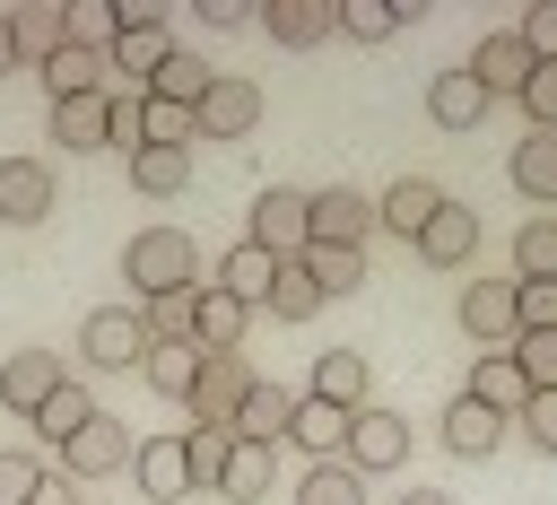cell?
I'll list each match as a JSON object with an SVG mask.
<instances>
[{"label": "cell", "mask_w": 557, "mask_h": 505, "mask_svg": "<svg viewBox=\"0 0 557 505\" xmlns=\"http://www.w3.org/2000/svg\"><path fill=\"white\" fill-rule=\"evenodd\" d=\"M165 52H174L165 17H157V26H122V35H113V52H104V70H122V78L148 96V78H157V61H165Z\"/></svg>", "instance_id": "603a6c76"}, {"label": "cell", "mask_w": 557, "mask_h": 505, "mask_svg": "<svg viewBox=\"0 0 557 505\" xmlns=\"http://www.w3.org/2000/svg\"><path fill=\"white\" fill-rule=\"evenodd\" d=\"M339 461H348L357 479H383V470H400V461H409V418L366 401V409L348 418V453H339Z\"/></svg>", "instance_id": "277c9868"}, {"label": "cell", "mask_w": 557, "mask_h": 505, "mask_svg": "<svg viewBox=\"0 0 557 505\" xmlns=\"http://www.w3.org/2000/svg\"><path fill=\"white\" fill-rule=\"evenodd\" d=\"M348 418H357V409H331V401L296 392V418H287V435H296L313 461H339V453H348Z\"/></svg>", "instance_id": "44dd1931"}, {"label": "cell", "mask_w": 557, "mask_h": 505, "mask_svg": "<svg viewBox=\"0 0 557 505\" xmlns=\"http://www.w3.org/2000/svg\"><path fill=\"white\" fill-rule=\"evenodd\" d=\"M61 35H70L78 52H113L122 17H113V0H61Z\"/></svg>", "instance_id": "e575fe53"}, {"label": "cell", "mask_w": 557, "mask_h": 505, "mask_svg": "<svg viewBox=\"0 0 557 505\" xmlns=\"http://www.w3.org/2000/svg\"><path fill=\"white\" fill-rule=\"evenodd\" d=\"M444 200H453L444 183H426V174H400V183H392V192L374 200V226H392L400 244H418V235H426V218H435Z\"/></svg>", "instance_id": "4fadbf2b"}, {"label": "cell", "mask_w": 557, "mask_h": 505, "mask_svg": "<svg viewBox=\"0 0 557 505\" xmlns=\"http://www.w3.org/2000/svg\"><path fill=\"white\" fill-rule=\"evenodd\" d=\"M191 17H200V26H218V35H235V26H261V9H252V0H191Z\"/></svg>", "instance_id": "681fc988"}, {"label": "cell", "mask_w": 557, "mask_h": 505, "mask_svg": "<svg viewBox=\"0 0 557 505\" xmlns=\"http://www.w3.org/2000/svg\"><path fill=\"white\" fill-rule=\"evenodd\" d=\"M191 183V148H139L131 157V192H157V200H174Z\"/></svg>", "instance_id": "d590c367"}, {"label": "cell", "mask_w": 557, "mask_h": 505, "mask_svg": "<svg viewBox=\"0 0 557 505\" xmlns=\"http://www.w3.org/2000/svg\"><path fill=\"white\" fill-rule=\"evenodd\" d=\"M191 296H200V287H191ZM191 296H139L148 340H191Z\"/></svg>", "instance_id": "7bdbcfd3"}, {"label": "cell", "mask_w": 557, "mask_h": 505, "mask_svg": "<svg viewBox=\"0 0 557 505\" xmlns=\"http://www.w3.org/2000/svg\"><path fill=\"white\" fill-rule=\"evenodd\" d=\"M522 44H531V61H557V0H531L522 9V26H513Z\"/></svg>", "instance_id": "bcb514c9"}, {"label": "cell", "mask_w": 557, "mask_h": 505, "mask_svg": "<svg viewBox=\"0 0 557 505\" xmlns=\"http://www.w3.org/2000/svg\"><path fill=\"white\" fill-rule=\"evenodd\" d=\"M296 505H366V479H357L348 461H305Z\"/></svg>", "instance_id": "8d00e7d4"}, {"label": "cell", "mask_w": 557, "mask_h": 505, "mask_svg": "<svg viewBox=\"0 0 557 505\" xmlns=\"http://www.w3.org/2000/svg\"><path fill=\"white\" fill-rule=\"evenodd\" d=\"M122 279H131L139 296H191V287H200V244H191L183 226H139V235L122 244Z\"/></svg>", "instance_id": "6da1fadb"}, {"label": "cell", "mask_w": 557, "mask_h": 505, "mask_svg": "<svg viewBox=\"0 0 557 505\" xmlns=\"http://www.w3.org/2000/svg\"><path fill=\"white\" fill-rule=\"evenodd\" d=\"M426 113H435L444 131H479V122H487V87H479L470 70H435V78H426Z\"/></svg>", "instance_id": "d6986e66"}, {"label": "cell", "mask_w": 557, "mask_h": 505, "mask_svg": "<svg viewBox=\"0 0 557 505\" xmlns=\"http://www.w3.org/2000/svg\"><path fill=\"white\" fill-rule=\"evenodd\" d=\"M261 35L287 52H313L339 35V0H261Z\"/></svg>", "instance_id": "ba28073f"}, {"label": "cell", "mask_w": 557, "mask_h": 505, "mask_svg": "<svg viewBox=\"0 0 557 505\" xmlns=\"http://www.w3.org/2000/svg\"><path fill=\"white\" fill-rule=\"evenodd\" d=\"M522 113H531V131H557V61H540V70H531Z\"/></svg>", "instance_id": "7dc6e473"}, {"label": "cell", "mask_w": 557, "mask_h": 505, "mask_svg": "<svg viewBox=\"0 0 557 505\" xmlns=\"http://www.w3.org/2000/svg\"><path fill=\"white\" fill-rule=\"evenodd\" d=\"M418 253H426L435 270H461V261L479 253V218H470L461 200H444V209L426 218V235H418Z\"/></svg>", "instance_id": "cb8c5ba5"}, {"label": "cell", "mask_w": 557, "mask_h": 505, "mask_svg": "<svg viewBox=\"0 0 557 505\" xmlns=\"http://www.w3.org/2000/svg\"><path fill=\"white\" fill-rule=\"evenodd\" d=\"M44 87H52V104H70V96H104V52L61 44V52L44 61Z\"/></svg>", "instance_id": "1f68e13d"}, {"label": "cell", "mask_w": 557, "mask_h": 505, "mask_svg": "<svg viewBox=\"0 0 557 505\" xmlns=\"http://www.w3.org/2000/svg\"><path fill=\"white\" fill-rule=\"evenodd\" d=\"M339 26H348L357 44H392V35L409 26V9H400V0H339Z\"/></svg>", "instance_id": "ab89813d"}, {"label": "cell", "mask_w": 557, "mask_h": 505, "mask_svg": "<svg viewBox=\"0 0 557 505\" xmlns=\"http://www.w3.org/2000/svg\"><path fill=\"white\" fill-rule=\"evenodd\" d=\"M226 453H235V435H226V427H183V470H191V496H218Z\"/></svg>", "instance_id": "d6a6232c"}, {"label": "cell", "mask_w": 557, "mask_h": 505, "mask_svg": "<svg viewBox=\"0 0 557 505\" xmlns=\"http://www.w3.org/2000/svg\"><path fill=\"white\" fill-rule=\"evenodd\" d=\"M78 357L104 366V374L139 366V357H148V322H139V305H96V313L78 322Z\"/></svg>", "instance_id": "7a4b0ae2"}, {"label": "cell", "mask_w": 557, "mask_h": 505, "mask_svg": "<svg viewBox=\"0 0 557 505\" xmlns=\"http://www.w3.org/2000/svg\"><path fill=\"white\" fill-rule=\"evenodd\" d=\"M35 479H44V461H35V453H0V505H26V496H35Z\"/></svg>", "instance_id": "c3c4849f"}, {"label": "cell", "mask_w": 557, "mask_h": 505, "mask_svg": "<svg viewBox=\"0 0 557 505\" xmlns=\"http://www.w3.org/2000/svg\"><path fill=\"white\" fill-rule=\"evenodd\" d=\"M131 461H139V496H148V505H174V496H191V470H183V435H148Z\"/></svg>", "instance_id": "7402d4cb"}, {"label": "cell", "mask_w": 557, "mask_h": 505, "mask_svg": "<svg viewBox=\"0 0 557 505\" xmlns=\"http://www.w3.org/2000/svg\"><path fill=\"white\" fill-rule=\"evenodd\" d=\"M261 374L244 366V348H218V357H200V383H191V427H235V409H244V392H252Z\"/></svg>", "instance_id": "3957f363"}, {"label": "cell", "mask_w": 557, "mask_h": 505, "mask_svg": "<svg viewBox=\"0 0 557 505\" xmlns=\"http://www.w3.org/2000/svg\"><path fill=\"white\" fill-rule=\"evenodd\" d=\"M366 357L357 348H322L313 357V401H331V409H366Z\"/></svg>", "instance_id": "83f0119b"}, {"label": "cell", "mask_w": 557, "mask_h": 505, "mask_svg": "<svg viewBox=\"0 0 557 505\" xmlns=\"http://www.w3.org/2000/svg\"><path fill=\"white\" fill-rule=\"evenodd\" d=\"M26 505H78V496H70V479H61V470H44V479H35V496H26Z\"/></svg>", "instance_id": "816d5d0a"}, {"label": "cell", "mask_w": 557, "mask_h": 505, "mask_svg": "<svg viewBox=\"0 0 557 505\" xmlns=\"http://www.w3.org/2000/svg\"><path fill=\"white\" fill-rule=\"evenodd\" d=\"M513 192L522 200H557V131L513 139Z\"/></svg>", "instance_id": "836d02e7"}, {"label": "cell", "mask_w": 557, "mask_h": 505, "mask_svg": "<svg viewBox=\"0 0 557 505\" xmlns=\"http://www.w3.org/2000/svg\"><path fill=\"white\" fill-rule=\"evenodd\" d=\"M0 26H9V52H17V61H35V70L70 44V35H61V0H17Z\"/></svg>", "instance_id": "ac0fdd59"}, {"label": "cell", "mask_w": 557, "mask_h": 505, "mask_svg": "<svg viewBox=\"0 0 557 505\" xmlns=\"http://www.w3.org/2000/svg\"><path fill=\"white\" fill-rule=\"evenodd\" d=\"M496 444H505V418H496V409H479V401L461 392V401L444 409V453L479 461V453H496Z\"/></svg>", "instance_id": "f1b7e54d"}, {"label": "cell", "mask_w": 557, "mask_h": 505, "mask_svg": "<svg viewBox=\"0 0 557 505\" xmlns=\"http://www.w3.org/2000/svg\"><path fill=\"white\" fill-rule=\"evenodd\" d=\"M470 401H479V409H496V418H522L531 383H522V366H513L505 348H479V366H470Z\"/></svg>", "instance_id": "ffe728a7"}, {"label": "cell", "mask_w": 557, "mask_h": 505, "mask_svg": "<svg viewBox=\"0 0 557 505\" xmlns=\"http://www.w3.org/2000/svg\"><path fill=\"white\" fill-rule=\"evenodd\" d=\"M139 374H148V392H165V401H191V383H200V348H191V340H148Z\"/></svg>", "instance_id": "4316f807"}, {"label": "cell", "mask_w": 557, "mask_h": 505, "mask_svg": "<svg viewBox=\"0 0 557 505\" xmlns=\"http://www.w3.org/2000/svg\"><path fill=\"white\" fill-rule=\"evenodd\" d=\"M78 505H87V496H78Z\"/></svg>", "instance_id": "11a10c76"}, {"label": "cell", "mask_w": 557, "mask_h": 505, "mask_svg": "<svg viewBox=\"0 0 557 505\" xmlns=\"http://www.w3.org/2000/svg\"><path fill=\"white\" fill-rule=\"evenodd\" d=\"M305 200H313V192H287V183H270V192L252 200V235H244V244H261L270 261H296V253L313 244V218H305Z\"/></svg>", "instance_id": "5b68a950"}, {"label": "cell", "mask_w": 557, "mask_h": 505, "mask_svg": "<svg viewBox=\"0 0 557 505\" xmlns=\"http://www.w3.org/2000/svg\"><path fill=\"white\" fill-rule=\"evenodd\" d=\"M400 505H453L444 488H400Z\"/></svg>", "instance_id": "f5cc1de1"}, {"label": "cell", "mask_w": 557, "mask_h": 505, "mask_svg": "<svg viewBox=\"0 0 557 505\" xmlns=\"http://www.w3.org/2000/svg\"><path fill=\"white\" fill-rule=\"evenodd\" d=\"M270 279H278V261H270L261 244H235V253L209 270V287H226V296H235V305H252V313L270 305Z\"/></svg>", "instance_id": "d4e9b609"}, {"label": "cell", "mask_w": 557, "mask_h": 505, "mask_svg": "<svg viewBox=\"0 0 557 505\" xmlns=\"http://www.w3.org/2000/svg\"><path fill=\"white\" fill-rule=\"evenodd\" d=\"M278 488V453H261V444H235L226 453V479H218V496L226 505H261Z\"/></svg>", "instance_id": "4dcf8cb0"}, {"label": "cell", "mask_w": 557, "mask_h": 505, "mask_svg": "<svg viewBox=\"0 0 557 505\" xmlns=\"http://www.w3.org/2000/svg\"><path fill=\"white\" fill-rule=\"evenodd\" d=\"M122 461H131V435H122V418H104V409L61 444V479H70V470H78V479H104V470H122Z\"/></svg>", "instance_id": "5bb4252c"}, {"label": "cell", "mask_w": 557, "mask_h": 505, "mask_svg": "<svg viewBox=\"0 0 557 505\" xmlns=\"http://www.w3.org/2000/svg\"><path fill=\"white\" fill-rule=\"evenodd\" d=\"M0 218L9 226H44L52 218V165L44 157H0Z\"/></svg>", "instance_id": "7c38bea8"}, {"label": "cell", "mask_w": 557, "mask_h": 505, "mask_svg": "<svg viewBox=\"0 0 557 505\" xmlns=\"http://www.w3.org/2000/svg\"><path fill=\"white\" fill-rule=\"evenodd\" d=\"M209 78H218V70H209L200 52H183V44H174V52L157 61V78H148V96H157V104H183V113H200V96H209Z\"/></svg>", "instance_id": "484cf974"}, {"label": "cell", "mask_w": 557, "mask_h": 505, "mask_svg": "<svg viewBox=\"0 0 557 505\" xmlns=\"http://www.w3.org/2000/svg\"><path fill=\"white\" fill-rule=\"evenodd\" d=\"M296 261H305V279L322 287V305H331V296H357V287H366V253H348V244H305Z\"/></svg>", "instance_id": "f546056e"}, {"label": "cell", "mask_w": 557, "mask_h": 505, "mask_svg": "<svg viewBox=\"0 0 557 505\" xmlns=\"http://www.w3.org/2000/svg\"><path fill=\"white\" fill-rule=\"evenodd\" d=\"M244 322H252V305H235L226 287H209V279H200V296H191V348H200V357L244 348Z\"/></svg>", "instance_id": "2e32d148"}, {"label": "cell", "mask_w": 557, "mask_h": 505, "mask_svg": "<svg viewBox=\"0 0 557 505\" xmlns=\"http://www.w3.org/2000/svg\"><path fill=\"white\" fill-rule=\"evenodd\" d=\"M461 331H470L479 348H513V331H522L513 279H470V287H461Z\"/></svg>", "instance_id": "30bf717a"}, {"label": "cell", "mask_w": 557, "mask_h": 505, "mask_svg": "<svg viewBox=\"0 0 557 505\" xmlns=\"http://www.w3.org/2000/svg\"><path fill=\"white\" fill-rule=\"evenodd\" d=\"M513 366H522V383L531 392H557V331H513V348H505Z\"/></svg>", "instance_id": "60d3db41"}, {"label": "cell", "mask_w": 557, "mask_h": 505, "mask_svg": "<svg viewBox=\"0 0 557 505\" xmlns=\"http://www.w3.org/2000/svg\"><path fill=\"white\" fill-rule=\"evenodd\" d=\"M261 313H278V322H313L322 313V287L305 279V261H278V279H270V305Z\"/></svg>", "instance_id": "74e56055"}, {"label": "cell", "mask_w": 557, "mask_h": 505, "mask_svg": "<svg viewBox=\"0 0 557 505\" xmlns=\"http://www.w3.org/2000/svg\"><path fill=\"white\" fill-rule=\"evenodd\" d=\"M9 70H17V52H9V26H0V78H9Z\"/></svg>", "instance_id": "db71d44e"}, {"label": "cell", "mask_w": 557, "mask_h": 505, "mask_svg": "<svg viewBox=\"0 0 557 505\" xmlns=\"http://www.w3.org/2000/svg\"><path fill=\"white\" fill-rule=\"evenodd\" d=\"M522 427H531L540 453H557V392H531V401H522Z\"/></svg>", "instance_id": "f907efd6"}, {"label": "cell", "mask_w": 557, "mask_h": 505, "mask_svg": "<svg viewBox=\"0 0 557 505\" xmlns=\"http://www.w3.org/2000/svg\"><path fill=\"white\" fill-rule=\"evenodd\" d=\"M513 313L522 331H557V279H513Z\"/></svg>", "instance_id": "ee69618b"}, {"label": "cell", "mask_w": 557, "mask_h": 505, "mask_svg": "<svg viewBox=\"0 0 557 505\" xmlns=\"http://www.w3.org/2000/svg\"><path fill=\"white\" fill-rule=\"evenodd\" d=\"M305 218H313V244H348V253H366L374 200H366L357 183H331V192H313V200H305Z\"/></svg>", "instance_id": "9c48e42d"}, {"label": "cell", "mask_w": 557, "mask_h": 505, "mask_svg": "<svg viewBox=\"0 0 557 505\" xmlns=\"http://www.w3.org/2000/svg\"><path fill=\"white\" fill-rule=\"evenodd\" d=\"M113 148H131V157L148 148V96H139V87L113 96Z\"/></svg>", "instance_id": "f6af8a7d"}, {"label": "cell", "mask_w": 557, "mask_h": 505, "mask_svg": "<svg viewBox=\"0 0 557 505\" xmlns=\"http://www.w3.org/2000/svg\"><path fill=\"white\" fill-rule=\"evenodd\" d=\"M287 418H296V392H287V383H252L226 435H235V444H261V453H278V435H287Z\"/></svg>", "instance_id": "e0dca14e"}, {"label": "cell", "mask_w": 557, "mask_h": 505, "mask_svg": "<svg viewBox=\"0 0 557 505\" xmlns=\"http://www.w3.org/2000/svg\"><path fill=\"white\" fill-rule=\"evenodd\" d=\"M191 122H200V139H252V131H261V87L235 78V70H218Z\"/></svg>", "instance_id": "52a82bcc"}, {"label": "cell", "mask_w": 557, "mask_h": 505, "mask_svg": "<svg viewBox=\"0 0 557 505\" xmlns=\"http://www.w3.org/2000/svg\"><path fill=\"white\" fill-rule=\"evenodd\" d=\"M87 418H96V401H87V392H78V383H61V392H52V401H44V409H35V435H44V444H52V453H61V444H70V435H78V427H87Z\"/></svg>", "instance_id": "f35d334b"}, {"label": "cell", "mask_w": 557, "mask_h": 505, "mask_svg": "<svg viewBox=\"0 0 557 505\" xmlns=\"http://www.w3.org/2000/svg\"><path fill=\"white\" fill-rule=\"evenodd\" d=\"M61 383H70V366H61L52 348H9V357H0V401H9V409H26V418H35Z\"/></svg>", "instance_id": "8fae6325"}, {"label": "cell", "mask_w": 557, "mask_h": 505, "mask_svg": "<svg viewBox=\"0 0 557 505\" xmlns=\"http://www.w3.org/2000/svg\"><path fill=\"white\" fill-rule=\"evenodd\" d=\"M461 70H470V78H479V87H487V104H496V96H522V87H531V70H540V61H531V44H522V35H513V26H487V35H479V52H470V61H461Z\"/></svg>", "instance_id": "8992f818"}, {"label": "cell", "mask_w": 557, "mask_h": 505, "mask_svg": "<svg viewBox=\"0 0 557 505\" xmlns=\"http://www.w3.org/2000/svg\"><path fill=\"white\" fill-rule=\"evenodd\" d=\"M513 270H522V279H557V218H531V226L513 235Z\"/></svg>", "instance_id": "b9f144b4"}, {"label": "cell", "mask_w": 557, "mask_h": 505, "mask_svg": "<svg viewBox=\"0 0 557 505\" xmlns=\"http://www.w3.org/2000/svg\"><path fill=\"white\" fill-rule=\"evenodd\" d=\"M70 157H96V148H113V96H70V104H52V122H44Z\"/></svg>", "instance_id": "9a60e30c"}]
</instances>
